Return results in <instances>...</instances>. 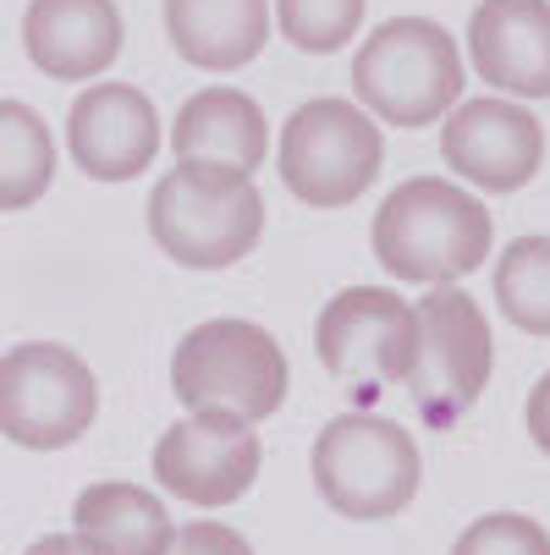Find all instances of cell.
Masks as SVG:
<instances>
[{"label":"cell","mask_w":550,"mask_h":555,"mask_svg":"<svg viewBox=\"0 0 550 555\" xmlns=\"http://www.w3.org/2000/svg\"><path fill=\"white\" fill-rule=\"evenodd\" d=\"M66 149L84 177L132 182L161 154V116L132 83H94L66 111Z\"/></svg>","instance_id":"7c38bea8"},{"label":"cell","mask_w":550,"mask_h":555,"mask_svg":"<svg viewBox=\"0 0 550 555\" xmlns=\"http://www.w3.org/2000/svg\"><path fill=\"white\" fill-rule=\"evenodd\" d=\"M149 236L182 270H226L259 248L265 193L243 171L177 160L149 193Z\"/></svg>","instance_id":"7a4b0ae2"},{"label":"cell","mask_w":550,"mask_h":555,"mask_svg":"<svg viewBox=\"0 0 550 555\" xmlns=\"http://www.w3.org/2000/svg\"><path fill=\"white\" fill-rule=\"evenodd\" d=\"M413 336V302L391 286H347L314 320V352L342 385H402Z\"/></svg>","instance_id":"30bf717a"},{"label":"cell","mask_w":550,"mask_h":555,"mask_svg":"<svg viewBox=\"0 0 550 555\" xmlns=\"http://www.w3.org/2000/svg\"><path fill=\"white\" fill-rule=\"evenodd\" d=\"M100 418L94 369L61 341H23L0 352V435L23 451H61Z\"/></svg>","instance_id":"ba28073f"},{"label":"cell","mask_w":550,"mask_h":555,"mask_svg":"<svg viewBox=\"0 0 550 555\" xmlns=\"http://www.w3.org/2000/svg\"><path fill=\"white\" fill-rule=\"evenodd\" d=\"M314 495L347 522L402 517L419 495L424 462L413 435L380 413H342L314 440Z\"/></svg>","instance_id":"277c9868"},{"label":"cell","mask_w":550,"mask_h":555,"mask_svg":"<svg viewBox=\"0 0 550 555\" xmlns=\"http://www.w3.org/2000/svg\"><path fill=\"white\" fill-rule=\"evenodd\" d=\"M385 166L380 121L358 100H308L286 116L276 143V171L308 209H342L374 188Z\"/></svg>","instance_id":"8992f818"},{"label":"cell","mask_w":550,"mask_h":555,"mask_svg":"<svg viewBox=\"0 0 550 555\" xmlns=\"http://www.w3.org/2000/svg\"><path fill=\"white\" fill-rule=\"evenodd\" d=\"M23 555H105L94 539H84V533H44V539H34Z\"/></svg>","instance_id":"cb8c5ba5"},{"label":"cell","mask_w":550,"mask_h":555,"mask_svg":"<svg viewBox=\"0 0 550 555\" xmlns=\"http://www.w3.org/2000/svg\"><path fill=\"white\" fill-rule=\"evenodd\" d=\"M55 182V138L23 100H0V209H34Z\"/></svg>","instance_id":"ac0fdd59"},{"label":"cell","mask_w":550,"mask_h":555,"mask_svg":"<svg viewBox=\"0 0 550 555\" xmlns=\"http://www.w3.org/2000/svg\"><path fill=\"white\" fill-rule=\"evenodd\" d=\"M468 61L501 100H550V0H479L468 17Z\"/></svg>","instance_id":"4fadbf2b"},{"label":"cell","mask_w":550,"mask_h":555,"mask_svg":"<svg viewBox=\"0 0 550 555\" xmlns=\"http://www.w3.org/2000/svg\"><path fill=\"white\" fill-rule=\"evenodd\" d=\"M374 259L391 281L413 286H457L474 275L496 243V220L479 193L440 177H408L397 182L369 225Z\"/></svg>","instance_id":"6da1fadb"},{"label":"cell","mask_w":550,"mask_h":555,"mask_svg":"<svg viewBox=\"0 0 550 555\" xmlns=\"http://www.w3.org/2000/svg\"><path fill=\"white\" fill-rule=\"evenodd\" d=\"M270 34V0H166V39L199 72H243Z\"/></svg>","instance_id":"9a60e30c"},{"label":"cell","mask_w":550,"mask_h":555,"mask_svg":"<svg viewBox=\"0 0 550 555\" xmlns=\"http://www.w3.org/2000/svg\"><path fill=\"white\" fill-rule=\"evenodd\" d=\"M161 555H254V544L226 522H182Z\"/></svg>","instance_id":"7402d4cb"},{"label":"cell","mask_w":550,"mask_h":555,"mask_svg":"<svg viewBox=\"0 0 550 555\" xmlns=\"http://www.w3.org/2000/svg\"><path fill=\"white\" fill-rule=\"evenodd\" d=\"M523 424H528V440L550 456V369L539 374V385L528 390V408H523Z\"/></svg>","instance_id":"603a6c76"},{"label":"cell","mask_w":550,"mask_h":555,"mask_svg":"<svg viewBox=\"0 0 550 555\" xmlns=\"http://www.w3.org/2000/svg\"><path fill=\"white\" fill-rule=\"evenodd\" d=\"M462 50L430 17H391L353 55V100L397 132L435 127L462 100Z\"/></svg>","instance_id":"3957f363"},{"label":"cell","mask_w":550,"mask_h":555,"mask_svg":"<svg viewBox=\"0 0 550 555\" xmlns=\"http://www.w3.org/2000/svg\"><path fill=\"white\" fill-rule=\"evenodd\" d=\"M23 50L55 83H89L121 55L116 0H28Z\"/></svg>","instance_id":"5bb4252c"},{"label":"cell","mask_w":550,"mask_h":555,"mask_svg":"<svg viewBox=\"0 0 550 555\" xmlns=\"http://www.w3.org/2000/svg\"><path fill=\"white\" fill-rule=\"evenodd\" d=\"M270 17L303 55H336L363 28V0H270Z\"/></svg>","instance_id":"ffe728a7"},{"label":"cell","mask_w":550,"mask_h":555,"mask_svg":"<svg viewBox=\"0 0 550 555\" xmlns=\"http://www.w3.org/2000/svg\"><path fill=\"white\" fill-rule=\"evenodd\" d=\"M413 320L419 336H413V363L402 390L419 402L424 424L451 429L490 385L496 336L485 325V308L462 286H424V297L413 302Z\"/></svg>","instance_id":"52a82bcc"},{"label":"cell","mask_w":550,"mask_h":555,"mask_svg":"<svg viewBox=\"0 0 550 555\" xmlns=\"http://www.w3.org/2000/svg\"><path fill=\"white\" fill-rule=\"evenodd\" d=\"M72 533L94 539L105 555H161L171 544L177 522L154 490L105 479L72 501Z\"/></svg>","instance_id":"e0dca14e"},{"label":"cell","mask_w":550,"mask_h":555,"mask_svg":"<svg viewBox=\"0 0 550 555\" xmlns=\"http://www.w3.org/2000/svg\"><path fill=\"white\" fill-rule=\"evenodd\" d=\"M154 485L188 506H238L259 479V424L231 413H182L161 440H154Z\"/></svg>","instance_id":"9c48e42d"},{"label":"cell","mask_w":550,"mask_h":555,"mask_svg":"<svg viewBox=\"0 0 550 555\" xmlns=\"http://www.w3.org/2000/svg\"><path fill=\"white\" fill-rule=\"evenodd\" d=\"M496 308L523 336H550V236H517L496 259Z\"/></svg>","instance_id":"d6986e66"},{"label":"cell","mask_w":550,"mask_h":555,"mask_svg":"<svg viewBox=\"0 0 550 555\" xmlns=\"http://www.w3.org/2000/svg\"><path fill=\"white\" fill-rule=\"evenodd\" d=\"M171 149H177V160H204V166H226V171L254 177L270 154V121L254 105V94L215 83V89H199L177 111Z\"/></svg>","instance_id":"2e32d148"},{"label":"cell","mask_w":550,"mask_h":555,"mask_svg":"<svg viewBox=\"0 0 550 555\" xmlns=\"http://www.w3.org/2000/svg\"><path fill=\"white\" fill-rule=\"evenodd\" d=\"M171 390L188 413L265 424L286 402V352L254 320H204L171 352Z\"/></svg>","instance_id":"5b68a950"},{"label":"cell","mask_w":550,"mask_h":555,"mask_svg":"<svg viewBox=\"0 0 550 555\" xmlns=\"http://www.w3.org/2000/svg\"><path fill=\"white\" fill-rule=\"evenodd\" d=\"M451 555H550V528L528 512H485L457 533Z\"/></svg>","instance_id":"44dd1931"},{"label":"cell","mask_w":550,"mask_h":555,"mask_svg":"<svg viewBox=\"0 0 550 555\" xmlns=\"http://www.w3.org/2000/svg\"><path fill=\"white\" fill-rule=\"evenodd\" d=\"M440 154L468 193H523L545 166V127L501 94L457 100L440 121Z\"/></svg>","instance_id":"8fae6325"}]
</instances>
